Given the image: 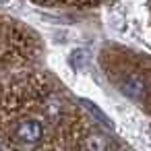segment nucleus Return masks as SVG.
<instances>
[{"mask_svg": "<svg viewBox=\"0 0 151 151\" xmlns=\"http://www.w3.org/2000/svg\"><path fill=\"white\" fill-rule=\"evenodd\" d=\"M44 134V126L40 120L35 118H23L13 126V141H17L19 145H35Z\"/></svg>", "mask_w": 151, "mask_h": 151, "instance_id": "nucleus-1", "label": "nucleus"}, {"mask_svg": "<svg viewBox=\"0 0 151 151\" xmlns=\"http://www.w3.org/2000/svg\"><path fill=\"white\" fill-rule=\"evenodd\" d=\"M81 104H83V106H85V108H87V110L91 112V116H93V118H95V120H97L99 124H104L106 128H114L112 120H110V118H108V116H106V114H104V112H101V110H99V108H97L95 104H91L89 99H81Z\"/></svg>", "mask_w": 151, "mask_h": 151, "instance_id": "nucleus-2", "label": "nucleus"}, {"mask_svg": "<svg viewBox=\"0 0 151 151\" xmlns=\"http://www.w3.org/2000/svg\"><path fill=\"white\" fill-rule=\"evenodd\" d=\"M106 139L101 137V134H89L87 139H85V143H83V147H85V151H106Z\"/></svg>", "mask_w": 151, "mask_h": 151, "instance_id": "nucleus-3", "label": "nucleus"}, {"mask_svg": "<svg viewBox=\"0 0 151 151\" xmlns=\"http://www.w3.org/2000/svg\"><path fill=\"white\" fill-rule=\"evenodd\" d=\"M122 91L126 93V95H132V97H139L141 95V91H143V85L137 81V79H132V77H128L124 83H122Z\"/></svg>", "mask_w": 151, "mask_h": 151, "instance_id": "nucleus-4", "label": "nucleus"}]
</instances>
